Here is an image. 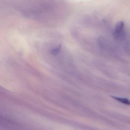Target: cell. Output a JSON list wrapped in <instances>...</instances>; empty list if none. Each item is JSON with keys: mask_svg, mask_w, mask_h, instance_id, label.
Listing matches in <instances>:
<instances>
[{"mask_svg": "<svg viewBox=\"0 0 130 130\" xmlns=\"http://www.w3.org/2000/svg\"><path fill=\"white\" fill-rule=\"evenodd\" d=\"M61 49V44L59 45L57 47L52 50L51 54L53 55H58L60 52Z\"/></svg>", "mask_w": 130, "mask_h": 130, "instance_id": "obj_3", "label": "cell"}, {"mask_svg": "<svg viewBox=\"0 0 130 130\" xmlns=\"http://www.w3.org/2000/svg\"><path fill=\"white\" fill-rule=\"evenodd\" d=\"M111 96V97H112V98L116 100L119 101V102L123 103V104H125V105H130V102H129L128 99H127V98H119V97L113 96Z\"/></svg>", "mask_w": 130, "mask_h": 130, "instance_id": "obj_2", "label": "cell"}, {"mask_svg": "<svg viewBox=\"0 0 130 130\" xmlns=\"http://www.w3.org/2000/svg\"><path fill=\"white\" fill-rule=\"evenodd\" d=\"M124 27V23L122 21H120L117 23L113 33V37L116 39H119L121 38L122 37H123Z\"/></svg>", "mask_w": 130, "mask_h": 130, "instance_id": "obj_1", "label": "cell"}]
</instances>
